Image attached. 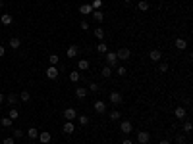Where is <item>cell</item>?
I'll list each match as a JSON object with an SVG mask.
<instances>
[{
    "instance_id": "obj_1",
    "label": "cell",
    "mask_w": 193,
    "mask_h": 144,
    "mask_svg": "<svg viewBox=\"0 0 193 144\" xmlns=\"http://www.w3.org/2000/svg\"><path fill=\"white\" fill-rule=\"evenodd\" d=\"M104 58H106V65H108V67H114V65H118L116 52H106V54H104Z\"/></svg>"
},
{
    "instance_id": "obj_2",
    "label": "cell",
    "mask_w": 193,
    "mask_h": 144,
    "mask_svg": "<svg viewBox=\"0 0 193 144\" xmlns=\"http://www.w3.org/2000/svg\"><path fill=\"white\" fill-rule=\"evenodd\" d=\"M122 100H124V98H122V94L118 92V90L110 92V104H112V106H116V108H118V106L122 104Z\"/></svg>"
},
{
    "instance_id": "obj_3",
    "label": "cell",
    "mask_w": 193,
    "mask_h": 144,
    "mask_svg": "<svg viewBox=\"0 0 193 144\" xmlns=\"http://www.w3.org/2000/svg\"><path fill=\"white\" fill-rule=\"evenodd\" d=\"M120 131H122L124 134H129L131 131H133V125H131V121H128V119L120 121Z\"/></svg>"
},
{
    "instance_id": "obj_4",
    "label": "cell",
    "mask_w": 193,
    "mask_h": 144,
    "mask_svg": "<svg viewBox=\"0 0 193 144\" xmlns=\"http://www.w3.org/2000/svg\"><path fill=\"white\" fill-rule=\"evenodd\" d=\"M116 58L118 60H129L131 58V50L129 48H120V50L116 52Z\"/></svg>"
},
{
    "instance_id": "obj_5",
    "label": "cell",
    "mask_w": 193,
    "mask_h": 144,
    "mask_svg": "<svg viewBox=\"0 0 193 144\" xmlns=\"http://www.w3.org/2000/svg\"><path fill=\"white\" fill-rule=\"evenodd\" d=\"M149 140H151V134L147 133V131H139L137 133V142L139 144H147Z\"/></svg>"
},
{
    "instance_id": "obj_6",
    "label": "cell",
    "mask_w": 193,
    "mask_h": 144,
    "mask_svg": "<svg viewBox=\"0 0 193 144\" xmlns=\"http://www.w3.org/2000/svg\"><path fill=\"white\" fill-rule=\"evenodd\" d=\"M75 117H77L75 108H68V110H64V119H66V121H73Z\"/></svg>"
},
{
    "instance_id": "obj_7",
    "label": "cell",
    "mask_w": 193,
    "mask_h": 144,
    "mask_svg": "<svg viewBox=\"0 0 193 144\" xmlns=\"http://www.w3.org/2000/svg\"><path fill=\"white\" fill-rule=\"evenodd\" d=\"M47 77H48V79H52V81L58 79V67H56V65H50V67L47 69Z\"/></svg>"
},
{
    "instance_id": "obj_8",
    "label": "cell",
    "mask_w": 193,
    "mask_h": 144,
    "mask_svg": "<svg viewBox=\"0 0 193 144\" xmlns=\"http://www.w3.org/2000/svg\"><path fill=\"white\" fill-rule=\"evenodd\" d=\"M93 108H95L97 113H104V112H106V104H104V100H97L95 104H93Z\"/></svg>"
},
{
    "instance_id": "obj_9",
    "label": "cell",
    "mask_w": 193,
    "mask_h": 144,
    "mask_svg": "<svg viewBox=\"0 0 193 144\" xmlns=\"http://www.w3.org/2000/svg\"><path fill=\"white\" fill-rule=\"evenodd\" d=\"M174 115H176V119H186L187 112H186V108H183V106H178V108L174 110Z\"/></svg>"
},
{
    "instance_id": "obj_10",
    "label": "cell",
    "mask_w": 193,
    "mask_h": 144,
    "mask_svg": "<svg viewBox=\"0 0 193 144\" xmlns=\"http://www.w3.org/2000/svg\"><path fill=\"white\" fill-rule=\"evenodd\" d=\"M79 14H81V15L93 14V6H91V4H81V6H79Z\"/></svg>"
},
{
    "instance_id": "obj_11",
    "label": "cell",
    "mask_w": 193,
    "mask_h": 144,
    "mask_svg": "<svg viewBox=\"0 0 193 144\" xmlns=\"http://www.w3.org/2000/svg\"><path fill=\"white\" fill-rule=\"evenodd\" d=\"M37 138H39V140H41V144H48V142H50V133H47V131H43V133H39V137H37Z\"/></svg>"
},
{
    "instance_id": "obj_12",
    "label": "cell",
    "mask_w": 193,
    "mask_h": 144,
    "mask_svg": "<svg viewBox=\"0 0 193 144\" xmlns=\"http://www.w3.org/2000/svg\"><path fill=\"white\" fill-rule=\"evenodd\" d=\"M149 58H151V61H155V64H157V61H160L162 52H160V50H151V52H149Z\"/></svg>"
},
{
    "instance_id": "obj_13",
    "label": "cell",
    "mask_w": 193,
    "mask_h": 144,
    "mask_svg": "<svg viewBox=\"0 0 193 144\" xmlns=\"http://www.w3.org/2000/svg\"><path fill=\"white\" fill-rule=\"evenodd\" d=\"M93 19H95V21H98V23H101V21H104V12H102V10H93Z\"/></svg>"
},
{
    "instance_id": "obj_14",
    "label": "cell",
    "mask_w": 193,
    "mask_h": 144,
    "mask_svg": "<svg viewBox=\"0 0 193 144\" xmlns=\"http://www.w3.org/2000/svg\"><path fill=\"white\" fill-rule=\"evenodd\" d=\"M87 92H89V90L85 88V86H77V88H75V96L79 98V100H83V98L87 96Z\"/></svg>"
},
{
    "instance_id": "obj_15",
    "label": "cell",
    "mask_w": 193,
    "mask_h": 144,
    "mask_svg": "<svg viewBox=\"0 0 193 144\" xmlns=\"http://www.w3.org/2000/svg\"><path fill=\"white\" fill-rule=\"evenodd\" d=\"M176 48H178V50H186L187 48V40L186 39H182V37H180V39H176Z\"/></svg>"
},
{
    "instance_id": "obj_16",
    "label": "cell",
    "mask_w": 193,
    "mask_h": 144,
    "mask_svg": "<svg viewBox=\"0 0 193 144\" xmlns=\"http://www.w3.org/2000/svg\"><path fill=\"white\" fill-rule=\"evenodd\" d=\"M62 131L66 134H73V121H66L64 127H62Z\"/></svg>"
},
{
    "instance_id": "obj_17",
    "label": "cell",
    "mask_w": 193,
    "mask_h": 144,
    "mask_svg": "<svg viewBox=\"0 0 193 144\" xmlns=\"http://www.w3.org/2000/svg\"><path fill=\"white\" fill-rule=\"evenodd\" d=\"M12 21H14V18H12L10 14H2V18H0V23H2V25H12Z\"/></svg>"
},
{
    "instance_id": "obj_18",
    "label": "cell",
    "mask_w": 193,
    "mask_h": 144,
    "mask_svg": "<svg viewBox=\"0 0 193 144\" xmlns=\"http://www.w3.org/2000/svg\"><path fill=\"white\" fill-rule=\"evenodd\" d=\"M149 8H151V4L147 2V0H139V2H137V10L139 12H147Z\"/></svg>"
},
{
    "instance_id": "obj_19",
    "label": "cell",
    "mask_w": 193,
    "mask_h": 144,
    "mask_svg": "<svg viewBox=\"0 0 193 144\" xmlns=\"http://www.w3.org/2000/svg\"><path fill=\"white\" fill-rule=\"evenodd\" d=\"M97 52H101V54H106V52H108V44H106L104 40H101V42L97 44Z\"/></svg>"
},
{
    "instance_id": "obj_20",
    "label": "cell",
    "mask_w": 193,
    "mask_h": 144,
    "mask_svg": "<svg viewBox=\"0 0 193 144\" xmlns=\"http://www.w3.org/2000/svg\"><path fill=\"white\" fill-rule=\"evenodd\" d=\"M77 67H79V71H87V69L91 67V64H89V60H79Z\"/></svg>"
},
{
    "instance_id": "obj_21",
    "label": "cell",
    "mask_w": 193,
    "mask_h": 144,
    "mask_svg": "<svg viewBox=\"0 0 193 144\" xmlns=\"http://www.w3.org/2000/svg\"><path fill=\"white\" fill-rule=\"evenodd\" d=\"M66 56H68V58H75V56H77V46H75V44H73V46H68Z\"/></svg>"
},
{
    "instance_id": "obj_22",
    "label": "cell",
    "mask_w": 193,
    "mask_h": 144,
    "mask_svg": "<svg viewBox=\"0 0 193 144\" xmlns=\"http://www.w3.org/2000/svg\"><path fill=\"white\" fill-rule=\"evenodd\" d=\"M10 46L16 50V48H19V46H21V40H19L18 37H12V39H10Z\"/></svg>"
},
{
    "instance_id": "obj_23",
    "label": "cell",
    "mask_w": 193,
    "mask_h": 144,
    "mask_svg": "<svg viewBox=\"0 0 193 144\" xmlns=\"http://www.w3.org/2000/svg\"><path fill=\"white\" fill-rule=\"evenodd\" d=\"M75 119L79 121V125H83V127H85V125H89V121H91V119H89L87 115H77Z\"/></svg>"
},
{
    "instance_id": "obj_24",
    "label": "cell",
    "mask_w": 193,
    "mask_h": 144,
    "mask_svg": "<svg viewBox=\"0 0 193 144\" xmlns=\"http://www.w3.org/2000/svg\"><path fill=\"white\" fill-rule=\"evenodd\" d=\"M101 75L104 77V79H108V77L112 75V67H108V65H104V67H102V71H101Z\"/></svg>"
},
{
    "instance_id": "obj_25",
    "label": "cell",
    "mask_w": 193,
    "mask_h": 144,
    "mask_svg": "<svg viewBox=\"0 0 193 144\" xmlns=\"http://www.w3.org/2000/svg\"><path fill=\"white\" fill-rule=\"evenodd\" d=\"M122 115H120V110H114V112H110V121H120Z\"/></svg>"
},
{
    "instance_id": "obj_26",
    "label": "cell",
    "mask_w": 193,
    "mask_h": 144,
    "mask_svg": "<svg viewBox=\"0 0 193 144\" xmlns=\"http://www.w3.org/2000/svg\"><path fill=\"white\" fill-rule=\"evenodd\" d=\"M79 79H81L79 71H72V73H70V81H72V83H77Z\"/></svg>"
},
{
    "instance_id": "obj_27",
    "label": "cell",
    "mask_w": 193,
    "mask_h": 144,
    "mask_svg": "<svg viewBox=\"0 0 193 144\" xmlns=\"http://www.w3.org/2000/svg\"><path fill=\"white\" fill-rule=\"evenodd\" d=\"M58 60H60L58 54H50V56H48V64H50V65H58Z\"/></svg>"
},
{
    "instance_id": "obj_28",
    "label": "cell",
    "mask_w": 193,
    "mask_h": 144,
    "mask_svg": "<svg viewBox=\"0 0 193 144\" xmlns=\"http://www.w3.org/2000/svg\"><path fill=\"white\" fill-rule=\"evenodd\" d=\"M95 37H97V39H101V40H104V29H102V27H97L95 29Z\"/></svg>"
},
{
    "instance_id": "obj_29",
    "label": "cell",
    "mask_w": 193,
    "mask_h": 144,
    "mask_svg": "<svg viewBox=\"0 0 193 144\" xmlns=\"http://www.w3.org/2000/svg\"><path fill=\"white\" fill-rule=\"evenodd\" d=\"M8 102H10L12 106H14V104H18V102H19V96H18V94H14V92H12L10 96H8Z\"/></svg>"
},
{
    "instance_id": "obj_30",
    "label": "cell",
    "mask_w": 193,
    "mask_h": 144,
    "mask_svg": "<svg viewBox=\"0 0 193 144\" xmlns=\"http://www.w3.org/2000/svg\"><path fill=\"white\" fill-rule=\"evenodd\" d=\"M19 100H21V102H29L31 100V94L27 92V90H23V92L19 94Z\"/></svg>"
},
{
    "instance_id": "obj_31",
    "label": "cell",
    "mask_w": 193,
    "mask_h": 144,
    "mask_svg": "<svg viewBox=\"0 0 193 144\" xmlns=\"http://www.w3.org/2000/svg\"><path fill=\"white\" fill-rule=\"evenodd\" d=\"M27 137H29V138H37V137H39V131H37L35 127H31V129L27 131Z\"/></svg>"
},
{
    "instance_id": "obj_32",
    "label": "cell",
    "mask_w": 193,
    "mask_h": 144,
    "mask_svg": "<svg viewBox=\"0 0 193 144\" xmlns=\"http://www.w3.org/2000/svg\"><path fill=\"white\" fill-rule=\"evenodd\" d=\"M8 117H10L12 121H14V119H18V117H19V112H18L16 108H12V110H10V113H8Z\"/></svg>"
},
{
    "instance_id": "obj_33",
    "label": "cell",
    "mask_w": 193,
    "mask_h": 144,
    "mask_svg": "<svg viewBox=\"0 0 193 144\" xmlns=\"http://www.w3.org/2000/svg\"><path fill=\"white\" fill-rule=\"evenodd\" d=\"M191 129H193V125H191L189 121L183 123V133H186V134H189V133H191Z\"/></svg>"
},
{
    "instance_id": "obj_34",
    "label": "cell",
    "mask_w": 193,
    "mask_h": 144,
    "mask_svg": "<svg viewBox=\"0 0 193 144\" xmlns=\"http://www.w3.org/2000/svg\"><path fill=\"white\" fill-rule=\"evenodd\" d=\"M0 123H2V127H12V119L10 117H2Z\"/></svg>"
},
{
    "instance_id": "obj_35",
    "label": "cell",
    "mask_w": 193,
    "mask_h": 144,
    "mask_svg": "<svg viewBox=\"0 0 193 144\" xmlns=\"http://www.w3.org/2000/svg\"><path fill=\"white\" fill-rule=\"evenodd\" d=\"M116 73H118V75H120V77H126V75H128V69H126L124 65H120V67H118V71H116Z\"/></svg>"
},
{
    "instance_id": "obj_36",
    "label": "cell",
    "mask_w": 193,
    "mask_h": 144,
    "mask_svg": "<svg viewBox=\"0 0 193 144\" xmlns=\"http://www.w3.org/2000/svg\"><path fill=\"white\" fill-rule=\"evenodd\" d=\"M87 90H91V92H98V90H101V86H98L97 83H91V85H89V88Z\"/></svg>"
},
{
    "instance_id": "obj_37",
    "label": "cell",
    "mask_w": 193,
    "mask_h": 144,
    "mask_svg": "<svg viewBox=\"0 0 193 144\" xmlns=\"http://www.w3.org/2000/svg\"><path fill=\"white\" fill-rule=\"evenodd\" d=\"M91 6H93V10H101V8H102V0H95Z\"/></svg>"
},
{
    "instance_id": "obj_38",
    "label": "cell",
    "mask_w": 193,
    "mask_h": 144,
    "mask_svg": "<svg viewBox=\"0 0 193 144\" xmlns=\"http://www.w3.org/2000/svg\"><path fill=\"white\" fill-rule=\"evenodd\" d=\"M176 144H186V134H178L176 137Z\"/></svg>"
},
{
    "instance_id": "obj_39",
    "label": "cell",
    "mask_w": 193,
    "mask_h": 144,
    "mask_svg": "<svg viewBox=\"0 0 193 144\" xmlns=\"http://www.w3.org/2000/svg\"><path fill=\"white\" fill-rule=\"evenodd\" d=\"M23 137V131L21 129H14V138H21Z\"/></svg>"
},
{
    "instance_id": "obj_40",
    "label": "cell",
    "mask_w": 193,
    "mask_h": 144,
    "mask_svg": "<svg viewBox=\"0 0 193 144\" xmlns=\"http://www.w3.org/2000/svg\"><path fill=\"white\" fill-rule=\"evenodd\" d=\"M158 71H160V73H166L168 71V64H158Z\"/></svg>"
},
{
    "instance_id": "obj_41",
    "label": "cell",
    "mask_w": 193,
    "mask_h": 144,
    "mask_svg": "<svg viewBox=\"0 0 193 144\" xmlns=\"http://www.w3.org/2000/svg\"><path fill=\"white\" fill-rule=\"evenodd\" d=\"M2 144H16V138H14V137H6Z\"/></svg>"
},
{
    "instance_id": "obj_42",
    "label": "cell",
    "mask_w": 193,
    "mask_h": 144,
    "mask_svg": "<svg viewBox=\"0 0 193 144\" xmlns=\"http://www.w3.org/2000/svg\"><path fill=\"white\" fill-rule=\"evenodd\" d=\"M79 27H81V29H83V31H89V23H87V21H85V19H83V21H81V23H79Z\"/></svg>"
},
{
    "instance_id": "obj_43",
    "label": "cell",
    "mask_w": 193,
    "mask_h": 144,
    "mask_svg": "<svg viewBox=\"0 0 193 144\" xmlns=\"http://www.w3.org/2000/svg\"><path fill=\"white\" fill-rule=\"evenodd\" d=\"M4 54H6V48H4V46H0V58H2Z\"/></svg>"
},
{
    "instance_id": "obj_44",
    "label": "cell",
    "mask_w": 193,
    "mask_h": 144,
    "mask_svg": "<svg viewBox=\"0 0 193 144\" xmlns=\"http://www.w3.org/2000/svg\"><path fill=\"white\" fill-rule=\"evenodd\" d=\"M122 144H133V142H131L129 138H124V140H122Z\"/></svg>"
},
{
    "instance_id": "obj_45",
    "label": "cell",
    "mask_w": 193,
    "mask_h": 144,
    "mask_svg": "<svg viewBox=\"0 0 193 144\" xmlns=\"http://www.w3.org/2000/svg\"><path fill=\"white\" fill-rule=\"evenodd\" d=\"M2 102H4V94L0 92V104H2Z\"/></svg>"
},
{
    "instance_id": "obj_46",
    "label": "cell",
    "mask_w": 193,
    "mask_h": 144,
    "mask_svg": "<svg viewBox=\"0 0 193 144\" xmlns=\"http://www.w3.org/2000/svg\"><path fill=\"white\" fill-rule=\"evenodd\" d=\"M158 144H170V142H168V140H160V142H158Z\"/></svg>"
},
{
    "instance_id": "obj_47",
    "label": "cell",
    "mask_w": 193,
    "mask_h": 144,
    "mask_svg": "<svg viewBox=\"0 0 193 144\" xmlns=\"http://www.w3.org/2000/svg\"><path fill=\"white\" fill-rule=\"evenodd\" d=\"M2 8H4V2H2V0H0V10H2Z\"/></svg>"
},
{
    "instance_id": "obj_48",
    "label": "cell",
    "mask_w": 193,
    "mask_h": 144,
    "mask_svg": "<svg viewBox=\"0 0 193 144\" xmlns=\"http://www.w3.org/2000/svg\"><path fill=\"white\" fill-rule=\"evenodd\" d=\"M124 2H126V4H129V2H133V0H124Z\"/></svg>"
}]
</instances>
